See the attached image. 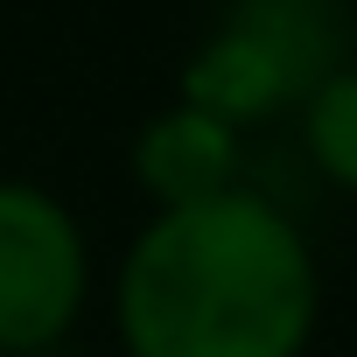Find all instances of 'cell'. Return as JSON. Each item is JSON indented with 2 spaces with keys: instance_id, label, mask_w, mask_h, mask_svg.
Here are the masks:
<instances>
[{
  "instance_id": "obj_1",
  "label": "cell",
  "mask_w": 357,
  "mask_h": 357,
  "mask_svg": "<svg viewBox=\"0 0 357 357\" xmlns=\"http://www.w3.org/2000/svg\"><path fill=\"white\" fill-rule=\"evenodd\" d=\"M315 329V245L245 183L154 211L112 273V336L126 357H308Z\"/></svg>"
},
{
  "instance_id": "obj_2",
  "label": "cell",
  "mask_w": 357,
  "mask_h": 357,
  "mask_svg": "<svg viewBox=\"0 0 357 357\" xmlns=\"http://www.w3.org/2000/svg\"><path fill=\"white\" fill-rule=\"evenodd\" d=\"M91 308V238L77 211L29 183L0 175V357L56 350Z\"/></svg>"
},
{
  "instance_id": "obj_3",
  "label": "cell",
  "mask_w": 357,
  "mask_h": 357,
  "mask_svg": "<svg viewBox=\"0 0 357 357\" xmlns=\"http://www.w3.org/2000/svg\"><path fill=\"white\" fill-rule=\"evenodd\" d=\"M225 36L252 43L273 77L287 84V105L301 112L336 70H350V43H357V22H350V0H225Z\"/></svg>"
},
{
  "instance_id": "obj_4",
  "label": "cell",
  "mask_w": 357,
  "mask_h": 357,
  "mask_svg": "<svg viewBox=\"0 0 357 357\" xmlns=\"http://www.w3.org/2000/svg\"><path fill=\"white\" fill-rule=\"evenodd\" d=\"M133 183L147 190L154 211H183V204L238 190V126H225L197 105L154 112L133 140Z\"/></svg>"
},
{
  "instance_id": "obj_5",
  "label": "cell",
  "mask_w": 357,
  "mask_h": 357,
  "mask_svg": "<svg viewBox=\"0 0 357 357\" xmlns=\"http://www.w3.org/2000/svg\"><path fill=\"white\" fill-rule=\"evenodd\" d=\"M301 147H308L322 183H336L343 197H357V63L336 70L301 105Z\"/></svg>"
}]
</instances>
